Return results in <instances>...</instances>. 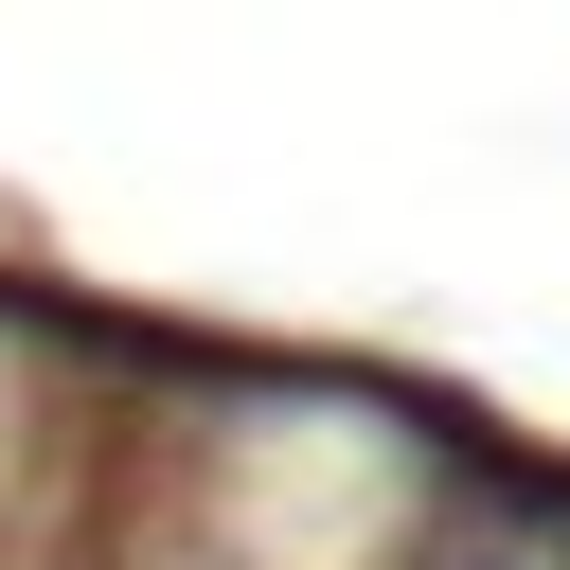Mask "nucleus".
Listing matches in <instances>:
<instances>
[{"label": "nucleus", "mask_w": 570, "mask_h": 570, "mask_svg": "<svg viewBox=\"0 0 570 570\" xmlns=\"http://www.w3.org/2000/svg\"><path fill=\"white\" fill-rule=\"evenodd\" d=\"M445 570H534V552H445Z\"/></svg>", "instance_id": "obj_1"}]
</instances>
